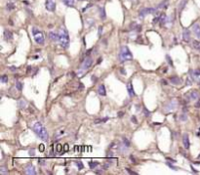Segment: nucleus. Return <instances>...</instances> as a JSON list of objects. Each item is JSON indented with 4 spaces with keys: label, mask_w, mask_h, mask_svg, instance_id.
Wrapping results in <instances>:
<instances>
[{
    "label": "nucleus",
    "mask_w": 200,
    "mask_h": 175,
    "mask_svg": "<svg viewBox=\"0 0 200 175\" xmlns=\"http://www.w3.org/2000/svg\"><path fill=\"white\" fill-rule=\"evenodd\" d=\"M75 164H76V166L78 167V169H79V170L83 169V167H84V165L82 164V162H75Z\"/></svg>",
    "instance_id": "32"
},
{
    "label": "nucleus",
    "mask_w": 200,
    "mask_h": 175,
    "mask_svg": "<svg viewBox=\"0 0 200 175\" xmlns=\"http://www.w3.org/2000/svg\"><path fill=\"white\" fill-rule=\"evenodd\" d=\"M27 106V102L25 100H20L19 101V108L20 109H25Z\"/></svg>",
    "instance_id": "23"
},
{
    "label": "nucleus",
    "mask_w": 200,
    "mask_h": 175,
    "mask_svg": "<svg viewBox=\"0 0 200 175\" xmlns=\"http://www.w3.org/2000/svg\"><path fill=\"white\" fill-rule=\"evenodd\" d=\"M118 117H123V113H122V112H119V113H118Z\"/></svg>",
    "instance_id": "50"
},
{
    "label": "nucleus",
    "mask_w": 200,
    "mask_h": 175,
    "mask_svg": "<svg viewBox=\"0 0 200 175\" xmlns=\"http://www.w3.org/2000/svg\"><path fill=\"white\" fill-rule=\"evenodd\" d=\"M183 38H184V41L185 42H189L190 41V30L185 28L183 32Z\"/></svg>",
    "instance_id": "11"
},
{
    "label": "nucleus",
    "mask_w": 200,
    "mask_h": 175,
    "mask_svg": "<svg viewBox=\"0 0 200 175\" xmlns=\"http://www.w3.org/2000/svg\"><path fill=\"white\" fill-rule=\"evenodd\" d=\"M183 143H184V147L185 149H189V146H190V143H189V134L185 133L184 136H183Z\"/></svg>",
    "instance_id": "10"
},
{
    "label": "nucleus",
    "mask_w": 200,
    "mask_h": 175,
    "mask_svg": "<svg viewBox=\"0 0 200 175\" xmlns=\"http://www.w3.org/2000/svg\"><path fill=\"white\" fill-rule=\"evenodd\" d=\"M25 173L28 175H35L36 171H35V167L32 164H27L25 167Z\"/></svg>",
    "instance_id": "9"
},
{
    "label": "nucleus",
    "mask_w": 200,
    "mask_h": 175,
    "mask_svg": "<svg viewBox=\"0 0 200 175\" xmlns=\"http://www.w3.org/2000/svg\"><path fill=\"white\" fill-rule=\"evenodd\" d=\"M108 119V117H106V119H95V120H94V123H95V124H99V123H102V122H106Z\"/></svg>",
    "instance_id": "25"
},
{
    "label": "nucleus",
    "mask_w": 200,
    "mask_h": 175,
    "mask_svg": "<svg viewBox=\"0 0 200 175\" xmlns=\"http://www.w3.org/2000/svg\"><path fill=\"white\" fill-rule=\"evenodd\" d=\"M9 68H10L11 70H13V72H14V70H17V68H15V67H10Z\"/></svg>",
    "instance_id": "48"
},
{
    "label": "nucleus",
    "mask_w": 200,
    "mask_h": 175,
    "mask_svg": "<svg viewBox=\"0 0 200 175\" xmlns=\"http://www.w3.org/2000/svg\"><path fill=\"white\" fill-rule=\"evenodd\" d=\"M4 39H5L6 41H11V40H13V34H12L10 30H4Z\"/></svg>",
    "instance_id": "13"
},
{
    "label": "nucleus",
    "mask_w": 200,
    "mask_h": 175,
    "mask_svg": "<svg viewBox=\"0 0 200 175\" xmlns=\"http://www.w3.org/2000/svg\"><path fill=\"white\" fill-rule=\"evenodd\" d=\"M178 106H179V102L176 100V99H173V100H170L165 106H164V111H165L166 113L173 112V111H175L176 109L178 108Z\"/></svg>",
    "instance_id": "5"
},
{
    "label": "nucleus",
    "mask_w": 200,
    "mask_h": 175,
    "mask_svg": "<svg viewBox=\"0 0 200 175\" xmlns=\"http://www.w3.org/2000/svg\"><path fill=\"white\" fill-rule=\"evenodd\" d=\"M59 42L60 45L63 48L66 49L70 45V36H68V32L65 27H61L59 30Z\"/></svg>",
    "instance_id": "2"
},
{
    "label": "nucleus",
    "mask_w": 200,
    "mask_h": 175,
    "mask_svg": "<svg viewBox=\"0 0 200 175\" xmlns=\"http://www.w3.org/2000/svg\"><path fill=\"white\" fill-rule=\"evenodd\" d=\"M99 11H100V18H101L102 20H104V19H106V11H104V6L100 7V8H99Z\"/></svg>",
    "instance_id": "21"
},
{
    "label": "nucleus",
    "mask_w": 200,
    "mask_h": 175,
    "mask_svg": "<svg viewBox=\"0 0 200 175\" xmlns=\"http://www.w3.org/2000/svg\"><path fill=\"white\" fill-rule=\"evenodd\" d=\"M131 120H132V121L134 122V123H138V121H137V119H136V117H135V115H133V117H131Z\"/></svg>",
    "instance_id": "42"
},
{
    "label": "nucleus",
    "mask_w": 200,
    "mask_h": 175,
    "mask_svg": "<svg viewBox=\"0 0 200 175\" xmlns=\"http://www.w3.org/2000/svg\"><path fill=\"white\" fill-rule=\"evenodd\" d=\"M130 158H131V160H133V162H135V158H133V157H132V156H131V157H130Z\"/></svg>",
    "instance_id": "52"
},
{
    "label": "nucleus",
    "mask_w": 200,
    "mask_h": 175,
    "mask_svg": "<svg viewBox=\"0 0 200 175\" xmlns=\"http://www.w3.org/2000/svg\"><path fill=\"white\" fill-rule=\"evenodd\" d=\"M189 99H191V100H194V101L199 100V93H198V92H197L196 90L190 91V93H189Z\"/></svg>",
    "instance_id": "16"
},
{
    "label": "nucleus",
    "mask_w": 200,
    "mask_h": 175,
    "mask_svg": "<svg viewBox=\"0 0 200 175\" xmlns=\"http://www.w3.org/2000/svg\"><path fill=\"white\" fill-rule=\"evenodd\" d=\"M92 80H93V81H97V78H96V76H95V75H93V76H92Z\"/></svg>",
    "instance_id": "49"
},
{
    "label": "nucleus",
    "mask_w": 200,
    "mask_h": 175,
    "mask_svg": "<svg viewBox=\"0 0 200 175\" xmlns=\"http://www.w3.org/2000/svg\"><path fill=\"white\" fill-rule=\"evenodd\" d=\"M158 11L156 8H142L141 11L139 12V17L140 18H144L147 14H155Z\"/></svg>",
    "instance_id": "6"
},
{
    "label": "nucleus",
    "mask_w": 200,
    "mask_h": 175,
    "mask_svg": "<svg viewBox=\"0 0 200 175\" xmlns=\"http://www.w3.org/2000/svg\"><path fill=\"white\" fill-rule=\"evenodd\" d=\"M161 83H162L163 85H167V80L162 79V80H161Z\"/></svg>",
    "instance_id": "46"
},
{
    "label": "nucleus",
    "mask_w": 200,
    "mask_h": 175,
    "mask_svg": "<svg viewBox=\"0 0 200 175\" xmlns=\"http://www.w3.org/2000/svg\"><path fill=\"white\" fill-rule=\"evenodd\" d=\"M68 144H66V145H65V151H68Z\"/></svg>",
    "instance_id": "51"
},
{
    "label": "nucleus",
    "mask_w": 200,
    "mask_h": 175,
    "mask_svg": "<svg viewBox=\"0 0 200 175\" xmlns=\"http://www.w3.org/2000/svg\"><path fill=\"white\" fill-rule=\"evenodd\" d=\"M92 64H93V59H92V57H87L86 59L84 60V62H83L82 64V70H88L90 67L92 66Z\"/></svg>",
    "instance_id": "8"
},
{
    "label": "nucleus",
    "mask_w": 200,
    "mask_h": 175,
    "mask_svg": "<svg viewBox=\"0 0 200 175\" xmlns=\"http://www.w3.org/2000/svg\"><path fill=\"white\" fill-rule=\"evenodd\" d=\"M32 130L40 139H42L43 141L48 140V138H49L48 131H47V129L45 128V126L41 122H38V121L35 122V123L32 125Z\"/></svg>",
    "instance_id": "1"
},
{
    "label": "nucleus",
    "mask_w": 200,
    "mask_h": 175,
    "mask_svg": "<svg viewBox=\"0 0 200 175\" xmlns=\"http://www.w3.org/2000/svg\"><path fill=\"white\" fill-rule=\"evenodd\" d=\"M192 45H193V47L196 50H199L200 51V42L197 41V40H194L193 42H192Z\"/></svg>",
    "instance_id": "24"
},
{
    "label": "nucleus",
    "mask_w": 200,
    "mask_h": 175,
    "mask_svg": "<svg viewBox=\"0 0 200 175\" xmlns=\"http://www.w3.org/2000/svg\"><path fill=\"white\" fill-rule=\"evenodd\" d=\"M1 82L2 83H7V82H8V76H7V75H2L1 76Z\"/></svg>",
    "instance_id": "31"
},
{
    "label": "nucleus",
    "mask_w": 200,
    "mask_h": 175,
    "mask_svg": "<svg viewBox=\"0 0 200 175\" xmlns=\"http://www.w3.org/2000/svg\"><path fill=\"white\" fill-rule=\"evenodd\" d=\"M56 150H57V152H58V153H61L62 151H63V146H62L61 144H58V145H57V147H56Z\"/></svg>",
    "instance_id": "34"
},
{
    "label": "nucleus",
    "mask_w": 200,
    "mask_h": 175,
    "mask_svg": "<svg viewBox=\"0 0 200 175\" xmlns=\"http://www.w3.org/2000/svg\"><path fill=\"white\" fill-rule=\"evenodd\" d=\"M16 87H17V89H18L19 91H22V89H23V83L22 82H20V81H18L16 83Z\"/></svg>",
    "instance_id": "28"
},
{
    "label": "nucleus",
    "mask_w": 200,
    "mask_h": 175,
    "mask_svg": "<svg viewBox=\"0 0 200 175\" xmlns=\"http://www.w3.org/2000/svg\"><path fill=\"white\" fill-rule=\"evenodd\" d=\"M179 119H180V120H182V121H185V120L187 119V115H185V113H182V115L179 117Z\"/></svg>",
    "instance_id": "27"
},
{
    "label": "nucleus",
    "mask_w": 200,
    "mask_h": 175,
    "mask_svg": "<svg viewBox=\"0 0 200 175\" xmlns=\"http://www.w3.org/2000/svg\"><path fill=\"white\" fill-rule=\"evenodd\" d=\"M14 8H15V4H14V3H12V2H10V3L7 4V9H8L9 11H10V10H13Z\"/></svg>",
    "instance_id": "30"
},
{
    "label": "nucleus",
    "mask_w": 200,
    "mask_h": 175,
    "mask_svg": "<svg viewBox=\"0 0 200 175\" xmlns=\"http://www.w3.org/2000/svg\"><path fill=\"white\" fill-rule=\"evenodd\" d=\"M127 90H128V93H129L130 97H134L136 95L135 91H134V88H133V85H132L131 82H128V83H127Z\"/></svg>",
    "instance_id": "18"
},
{
    "label": "nucleus",
    "mask_w": 200,
    "mask_h": 175,
    "mask_svg": "<svg viewBox=\"0 0 200 175\" xmlns=\"http://www.w3.org/2000/svg\"><path fill=\"white\" fill-rule=\"evenodd\" d=\"M119 59H120L121 62H126V61L133 60V55L127 46H123L122 48H121L120 53H119Z\"/></svg>",
    "instance_id": "3"
},
{
    "label": "nucleus",
    "mask_w": 200,
    "mask_h": 175,
    "mask_svg": "<svg viewBox=\"0 0 200 175\" xmlns=\"http://www.w3.org/2000/svg\"><path fill=\"white\" fill-rule=\"evenodd\" d=\"M103 34V27H99V28H98V35H99V36H101V34Z\"/></svg>",
    "instance_id": "38"
},
{
    "label": "nucleus",
    "mask_w": 200,
    "mask_h": 175,
    "mask_svg": "<svg viewBox=\"0 0 200 175\" xmlns=\"http://www.w3.org/2000/svg\"><path fill=\"white\" fill-rule=\"evenodd\" d=\"M144 117H149V115H151V112H149V111L147 110L146 108H144Z\"/></svg>",
    "instance_id": "35"
},
{
    "label": "nucleus",
    "mask_w": 200,
    "mask_h": 175,
    "mask_svg": "<svg viewBox=\"0 0 200 175\" xmlns=\"http://www.w3.org/2000/svg\"><path fill=\"white\" fill-rule=\"evenodd\" d=\"M166 59H167V60H168V63H169V65H170V66H172V67H173V61H172V59L170 58V56H169V55H167V56H166Z\"/></svg>",
    "instance_id": "37"
},
{
    "label": "nucleus",
    "mask_w": 200,
    "mask_h": 175,
    "mask_svg": "<svg viewBox=\"0 0 200 175\" xmlns=\"http://www.w3.org/2000/svg\"><path fill=\"white\" fill-rule=\"evenodd\" d=\"M63 3L68 7H73L75 3V0H62Z\"/></svg>",
    "instance_id": "22"
},
{
    "label": "nucleus",
    "mask_w": 200,
    "mask_h": 175,
    "mask_svg": "<svg viewBox=\"0 0 200 175\" xmlns=\"http://www.w3.org/2000/svg\"><path fill=\"white\" fill-rule=\"evenodd\" d=\"M187 85H191V82H190V79L189 78L187 79Z\"/></svg>",
    "instance_id": "47"
},
{
    "label": "nucleus",
    "mask_w": 200,
    "mask_h": 175,
    "mask_svg": "<svg viewBox=\"0 0 200 175\" xmlns=\"http://www.w3.org/2000/svg\"><path fill=\"white\" fill-rule=\"evenodd\" d=\"M192 32H193V34L200 39V25L198 23H194V25H192Z\"/></svg>",
    "instance_id": "12"
},
{
    "label": "nucleus",
    "mask_w": 200,
    "mask_h": 175,
    "mask_svg": "<svg viewBox=\"0 0 200 175\" xmlns=\"http://www.w3.org/2000/svg\"><path fill=\"white\" fill-rule=\"evenodd\" d=\"M90 7H92V4H89V5H87V7H85V8L83 9V12H85L88 8H90Z\"/></svg>",
    "instance_id": "45"
},
{
    "label": "nucleus",
    "mask_w": 200,
    "mask_h": 175,
    "mask_svg": "<svg viewBox=\"0 0 200 175\" xmlns=\"http://www.w3.org/2000/svg\"><path fill=\"white\" fill-rule=\"evenodd\" d=\"M98 93H99L101 96H106V87H104V84H101L99 87H98Z\"/></svg>",
    "instance_id": "19"
},
{
    "label": "nucleus",
    "mask_w": 200,
    "mask_h": 175,
    "mask_svg": "<svg viewBox=\"0 0 200 175\" xmlns=\"http://www.w3.org/2000/svg\"><path fill=\"white\" fill-rule=\"evenodd\" d=\"M49 37L52 41H59V34H57L55 32H50Z\"/></svg>",
    "instance_id": "20"
},
{
    "label": "nucleus",
    "mask_w": 200,
    "mask_h": 175,
    "mask_svg": "<svg viewBox=\"0 0 200 175\" xmlns=\"http://www.w3.org/2000/svg\"><path fill=\"white\" fill-rule=\"evenodd\" d=\"M160 16H161V15H158L156 18H154V19H153V23H156L160 22Z\"/></svg>",
    "instance_id": "39"
},
{
    "label": "nucleus",
    "mask_w": 200,
    "mask_h": 175,
    "mask_svg": "<svg viewBox=\"0 0 200 175\" xmlns=\"http://www.w3.org/2000/svg\"><path fill=\"white\" fill-rule=\"evenodd\" d=\"M45 8H46L47 11L54 12L55 9H56V2L54 0H46L45 1Z\"/></svg>",
    "instance_id": "7"
},
{
    "label": "nucleus",
    "mask_w": 200,
    "mask_h": 175,
    "mask_svg": "<svg viewBox=\"0 0 200 175\" xmlns=\"http://www.w3.org/2000/svg\"><path fill=\"white\" fill-rule=\"evenodd\" d=\"M123 144L125 145V147L129 148L130 147V141L127 138H123Z\"/></svg>",
    "instance_id": "29"
},
{
    "label": "nucleus",
    "mask_w": 200,
    "mask_h": 175,
    "mask_svg": "<svg viewBox=\"0 0 200 175\" xmlns=\"http://www.w3.org/2000/svg\"><path fill=\"white\" fill-rule=\"evenodd\" d=\"M29 155L31 156V157H33V156H34V149H32V150L29 151Z\"/></svg>",
    "instance_id": "43"
},
{
    "label": "nucleus",
    "mask_w": 200,
    "mask_h": 175,
    "mask_svg": "<svg viewBox=\"0 0 200 175\" xmlns=\"http://www.w3.org/2000/svg\"><path fill=\"white\" fill-rule=\"evenodd\" d=\"M101 61H102V58H100L99 60H98V64H100V63H101Z\"/></svg>",
    "instance_id": "53"
},
{
    "label": "nucleus",
    "mask_w": 200,
    "mask_h": 175,
    "mask_svg": "<svg viewBox=\"0 0 200 175\" xmlns=\"http://www.w3.org/2000/svg\"><path fill=\"white\" fill-rule=\"evenodd\" d=\"M169 80H170L171 83L174 84V85H180L181 83H182V79L178 76H172V77H170V79Z\"/></svg>",
    "instance_id": "15"
},
{
    "label": "nucleus",
    "mask_w": 200,
    "mask_h": 175,
    "mask_svg": "<svg viewBox=\"0 0 200 175\" xmlns=\"http://www.w3.org/2000/svg\"><path fill=\"white\" fill-rule=\"evenodd\" d=\"M98 164H98L97 162H89V166H90V168H91V169H94L95 167L98 166Z\"/></svg>",
    "instance_id": "26"
},
{
    "label": "nucleus",
    "mask_w": 200,
    "mask_h": 175,
    "mask_svg": "<svg viewBox=\"0 0 200 175\" xmlns=\"http://www.w3.org/2000/svg\"><path fill=\"white\" fill-rule=\"evenodd\" d=\"M195 107H196V108H200V100H197V103L195 104Z\"/></svg>",
    "instance_id": "44"
},
{
    "label": "nucleus",
    "mask_w": 200,
    "mask_h": 175,
    "mask_svg": "<svg viewBox=\"0 0 200 175\" xmlns=\"http://www.w3.org/2000/svg\"><path fill=\"white\" fill-rule=\"evenodd\" d=\"M187 0H181V1L179 2V3H178V11H179V13H181V12L184 10L185 5H187Z\"/></svg>",
    "instance_id": "14"
},
{
    "label": "nucleus",
    "mask_w": 200,
    "mask_h": 175,
    "mask_svg": "<svg viewBox=\"0 0 200 175\" xmlns=\"http://www.w3.org/2000/svg\"><path fill=\"white\" fill-rule=\"evenodd\" d=\"M32 34H33V37H34L35 42H36L37 44H39V45H43L45 42V37H44V34H42V32H40L36 27H32Z\"/></svg>",
    "instance_id": "4"
},
{
    "label": "nucleus",
    "mask_w": 200,
    "mask_h": 175,
    "mask_svg": "<svg viewBox=\"0 0 200 175\" xmlns=\"http://www.w3.org/2000/svg\"><path fill=\"white\" fill-rule=\"evenodd\" d=\"M44 150H45L44 145H43V144H40V145H39V151H40V152H43Z\"/></svg>",
    "instance_id": "41"
},
{
    "label": "nucleus",
    "mask_w": 200,
    "mask_h": 175,
    "mask_svg": "<svg viewBox=\"0 0 200 175\" xmlns=\"http://www.w3.org/2000/svg\"><path fill=\"white\" fill-rule=\"evenodd\" d=\"M169 6V0H164V1L161 2L158 6L156 7L157 10H161V9H167Z\"/></svg>",
    "instance_id": "17"
},
{
    "label": "nucleus",
    "mask_w": 200,
    "mask_h": 175,
    "mask_svg": "<svg viewBox=\"0 0 200 175\" xmlns=\"http://www.w3.org/2000/svg\"><path fill=\"white\" fill-rule=\"evenodd\" d=\"M0 173H1V174H7V173H8V171H7L6 168L4 166H1V167H0Z\"/></svg>",
    "instance_id": "33"
},
{
    "label": "nucleus",
    "mask_w": 200,
    "mask_h": 175,
    "mask_svg": "<svg viewBox=\"0 0 200 175\" xmlns=\"http://www.w3.org/2000/svg\"><path fill=\"white\" fill-rule=\"evenodd\" d=\"M132 1H136V0H132Z\"/></svg>",
    "instance_id": "54"
},
{
    "label": "nucleus",
    "mask_w": 200,
    "mask_h": 175,
    "mask_svg": "<svg viewBox=\"0 0 200 175\" xmlns=\"http://www.w3.org/2000/svg\"><path fill=\"white\" fill-rule=\"evenodd\" d=\"M166 164H167L168 166L170 167V168H172V169H174V170H177V169H178V167H177V166H175V165H173L172 164H170V162H166Z\"/></svg>",
    "instance_id": "36"
},
{
    "label": "nucleus",
    "mask_w": 200,
    "mask_h": 175,
    "mask_svg": "<svg viewBox=\"0 0 200 175\" xmlns=\"http://www.w3.org/2000/svg\"><path fill=\"white\" fill-rule=\"evenodd\" d=\"M126 171H127L128 173H130V174H135V175H137V174H138V173H136V172L132 171V170L129 169V168H126Z\"/></svg>",
    "instance_id": "40"
}]
</instances>
